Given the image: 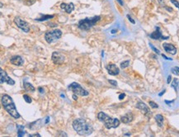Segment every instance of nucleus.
Instances as JSON below:
<instances>
[{"instance_id": "nucleus-40", "label": "nucleus", "mask_w": 179, "mask_h": 137, "mask_svg": "<svg viewBox=\"0 0 179 137\" xmlns=\"http://www.w3.org/2000/svg\"><path fill=\"white\" fill-rule=\"evenodd\" d=\"M175 102V100H172V101H170V102H169V101H167V100L165 101V102L167 103V104H169V103H171V102Z\"/></svg>"}, {"instance_id": "nucleus-31", "label": "nucleus", "mask_w": 179, "mask_h": 137, "mask_svg": "<svg viewBox=\"0 0 179 137\" xmlns=\"http://www.w3.org/2000/svg\"><path fill=\"white\" fill-rule=\"evenodd\" d=\"M126 17H127V18H128V20L130 21V22H131L132 23V24H135V22H134V20L133 18H132V17H131V16H130L129 14H127V15H126Z\"/></svg>"}, {"instance_id": "nucleus-30", "label": "nucleus", "mask_w": 179, "mask_h": 137, "mask_svg": "<svg viewBox=\"0 0 179 137\" xmlns=\"http://www.w3.org/2000/svg\"><path fill=\"white\" fill-rule=\"evenodd\" d=\"M108 82L110 83L111 85H113V86H117V82L116 81V80H112V79H109Z\"/></svg>"}, {"instance_id": "nucleus-18", "label": "nucleus", "mask_w": 179, "mask_h": 137, "mask_svg": "<svg viewBox=\"0 0 179 137\" xmlns=\"http://www.w3.org/2000/svg\"><path fill=\"white\" fill-rule=\"evenodd\" d=\"M23 88H24L25 91L28 92H34L36 91L35 87L32 84H31L30 83H24L23 84Z\"/></svg>"}, {"instance_id": "nucleus-16", "label": "nucleus", "mask_w": 179, "mask_h": 137, "mask_svg": "<svg viewBox=\"0 0 179 137\" xmlns=\"http://www.w3.org/2000/svg\"><path fill=\"white\" fill-rule=\"evenodd\" d=\"M134 120V115L132 112H128L121 117V121L124 124H129Z\"/></svg>"}, {"instance_id": "nucleus-5", "label": "nucleus", "mask_w": 179, "mask_h": 137, "mask_svg": "<svg viewBox=\"0 0 179 137\" xmlns=\"http://www.w3.org/2000/svg\"><path fill=\"white\" fill-rule=\"evenodd\" d=\"M62 31L59 29H54L50 31H47L45 33V40L47 43L51 44L60 39L62 36Z\"/></svg>"}, {"instance_id": "nucleus-14", "label": "nucleus", "mask_w": 179, "mask_h": 137, "mask_svg": "<svg viewBox=\"0 0 179 137\" xmlns=\"http://www.w3.org/2000/svg\"><path fill=\"white\" fill-rule=\"evenodd\" d=\"M10 62H11V64H12L13 65L22 66V64H24V59L20 55H13L10 58Z\"/></svg>"}, {"instance_id": "nucleus-23", "label": "nucleus", "mask_w": 179, "mask_h": 137, "mask_svg": "<svg viewBox=\"0 0 179 137\" xmlns=\"http://www.w3.org/2000/svg\"><path fill=\"white\" fill-rule=\"evenodd\" d=\"M23 99L25 100V102H27V103H32V97H31L30 96H28L27 94H23Z\"/></svg>"}, {"instance_id": "nucleus-21", "label": "nucleus", "mask_w": 179, "mask_h": 137, "mask_svg": "<svg viewBox=\"0 0 179 137\" xmlns=\"http://www.w3.org/2000/svg\"><path fill=\"white\" fill-rule=\"evenodd\" d=\"M54 17V15H43V16H41V17L40 18H36L35 21H37V22H45L46 20H50V19H52Z\"/></svg>"}, {"instance_id": "nucleus-10", "label": "nucleus", "mask_w": 179, "mask_h": 137, "mask_svg": "<svg viewBox=\"0 0 179 137\" xmlns=\"http://www.w3.org/2000/svg\"><path fill=\"white\" fill-rule=\"evenodd\" d=\"M0 79H1V84H4V83H7V84L9 85H14L15 84V81L13 79H12L10 77L7 75V74L6 73V71H4L3 69H0Z\"/></svg>"}, {"instance_id": "nucleus-42", "label": "nucleus", "mask_w": 179, "mask_h": 137, "mask_svg": "<svg viewBox=\"0 0 179 137\" xmlns=\"http://www.w3.org/2000/svg\"><path fill=\"white\" fill-rule=\"evenodd\" d=\"M116 32H117V30H116V29H113V30H111V33H112V34H114V33H116Z\"/></svg>"}, {"instance_id": "nucleus-41", "label": "nucleus", "mask_w": 179, "mask_h": 137, "mask_svg": "<svg viewBox=\"0 0 179 137\" xmlns=\"http://www.w3.org/2000/svg\"><path fill=\"white\" fill-rule=\"evenodd\" d=\"M166 92V90L164 89V90H163V91H162V92H160V93L159 94V96H162V95H163V93H164V92Z\"/></svg>"}, {"instance_id": "nucleus-9", "label": "nucleus", "mask_w": 179, "mask_h": 137, "mask_svg": "<svg viewBox=\"0 0 179 137\" xmlns=\"http://www.w3.org/2000/svg\"><path fill=\"white\" fill-rule=\"evenodd\" d=\"M149 37L153 40H168V39H169V37H164V36H163L159 27H155V31L149 35Z\"/></svg>"}, {"instance_id": "nucleus-44", "label": "nucleus", "mask_w": 179, "mask_h": 137, "mask_svg": "<svg viewBox=\"0 0 179 137\" xmlns=\"http://www.w3.org/2000/svg\"><path fill=\"white\" fill-rule=\"evenodd\" d=\"M125 136H131V133H126L125 134Z\"/></svg>"}, {"instance_id": "nucleus-20", "label": "nucleus", "mask_w": 179, "mask_h": 137, "mask_svg": "<svg viewBox=\"0 0 179 137\" xmlns=\"http://www.w3.org/2000/svg\"><path fill=\"white\" fill-rule=\"evenodd\" d=\"M17 136H19V137H22V136H24L25 134H26L24 126L17 125Z\"/></svg>"}, {"instance_id": "nucleus-22", "label": "nucleus", "mask_w": 179, "mask_h": 137, "mask_svg": "<svg viewBox=\"0 0 179 137\" xmlns=\"http://www.w3.org/2000/svg\"><path fill=\"white\" fill-rule=\"evenodd\" d=\"M178 84H179V80H178V79H176V78H175L173 80L172 84H171V87H173V89H175V91H177Z\"/></svg>"}, {"instance_id": "nucleus-12", "label": "nucleus", "mask_w": 179, "mask_h": 137, "mask_svg": "<svg viewBox=\"0 0 179 137\" xmlns=\"http://www.w3.org/2000/svg\"><path fill=\"white\" fill-rule=\"evenodd\" d=\"M106 69H107V73L110 74V75L116 76V75H118V74H120V69H119L115 64L110 63V64L107 65Z\"/></svg>"}, {"instance_id": "nucleus-26", "label": "nucleus", "mask_w": 179, "mask_h": 137, "mask_svg": "<svg viewBox=\"0 0 179 137\" xmlns=\"http://www.w3.org/2000/svg\"><path fill=\"white\" fill-rule=\"evenodd\" d=\"M36 2V0H24V4L27 5V6H32Z\"/></svg>"}, {"instance_id": "nucleus-4", "label": "nucleus", "mask_w": 179, "mask_h": 137, "mask_svg": "<svg viewBox=\"0 0 179 137\" xmlns=\"http://www.w3.org/2000/svg\"><path fill=\"white\" fill-rule=\"evenodd\" d=\"M100 19V16H94L92 17H87V18L82 19L78 23V27L82 31H89L90 28L95 26V24H97V22H99Z\"/></svg>"}, {"instance_id": "nucleus-19", "label": "nucleus", "mask_w": 179, "mask_h": 137, "mask_svg": "<svg viewBox=\"0 0 179 137\" xmlns=\"http://www.w3.org/2000/svg\"><path fill=\"white\" fill-rule=\"evenodd\" d=\"M155 121H156V123L159 127H163V121H164V118L161 115V114H157L155 115Z\"/></svg>"}, {"instance_id": "nucleus-28", "label": "nucleus", "mask_w": 179, "mask_h": 137, "mask_svg": "<svg viewBox=\"0 0 179 137\" xmlns=\"http://www.w3.org/2000/svg\"><path fill=\"white\" fill-rule=\"evenodd\" d=\"M149 46H150V47H151V49H152V50H154V52H155V53H156V54H158V55H159V54H160V51H159V50H158V49H157V48H155V47H154V46H153V45H152V44H151V43H149Z\"/></svg>"}, {"instance_id": "nucleus-32", "label": "nucleus", "mask_w": 179, "mask_h": 137, "mask_svg": "<svg viewBox=\"0 0 179 137\" xmlns=\"http://www.w3.org/2000/svg\"><path fill=\"white\" fill-rule=\"evenodd\" d=\"M126 97V94L125 93H121L120 95H119V100H122L124 99Z\"/></svg>"}, {"instance_id": "nucleus-24", "label": "nucleus", "mask_w": 179, "mask_h": 137, "mask_svg": "<svg viewBox=\"0 0 179 137\" xmlns=\"http://www.w3.org/2000/svg\"><path fill=\"white\" fill-rule=\"evenodd\" d=\"M171 72H172V74H175V75L179 76V67L178 66L173 67V68L171 69Z\"/></svg>"}, {"instance_id": "nucleus-1", "label": "nucleus", "mask_w": 179, "mask_h": 137, "mask_svg": "<svg viewBox=\"0 0 179 137\" xmlns=\"http://www.w3.org/2000/svg\"><path fill=\"white\" fill-rule=\"evenodd\" d=\"M73 128L79 136H88L93 132V127L90 123L86 121L84 119L77 118L72 123Z\"/></svg>"}, {"instance_id": "nucleus-29", "label": "nucleus", "mask_w": 179, "mask_h": 137, "mask_svg": "<svg viewBox=\"0 0 179 137\" xmlns=\"http://www.w3.org/2000/svg\"><path fill=\"white\" fill-rule=\"evenodd\" d=\"M171 2H172L176 7H178L179 10V2L178 1H177V0H171Z\"/></svg>"}, {"instance_id": "nucleus-36", "label": "nucleus", "mask_w": 179, "mask_h": 137, "mask_svg": "<svg viewBox=\"0 0 179 137\" xmlns=\"http://www.w3.org/2000/svg\"><path fill=\"white\" fill-rule=\"evenodd\" d=\"M162 56H163V59H168V60H172V58H168V57H167V56H166L165 55H163V54H162Z\"/></svg>"}, {"instance_id": "nucleus-2", "label": "nucleus", "mask_w": 179, "mask_h": 137, "mask_svg": "<svg viewBox=\"0 0 179 137\" xmlns=\"http://www.w3.org/2000/svg\"><path fill=\"white\" fill-rule=\"evenodd\" d=\"M1 102L2 107L6 110V112L8 114L15 119L20 118V114L18 113L15 103L12 100V98L7 94H2L1 97Z\"/></svg>"}, {"instance_id": "nucleus-39", "label": "nucleus", "mask_w": 179, "mask_h": 137, "mask_svg": "<svg viewBox=\"0 0 179 137\" xmlns=\"http://www.w3.org/2000/svg\"><path fill=\"white\" fill-rule=\"evenodd\" d=\"M78 95L77 94H75V93H74V94H73V98H74V100H77L78 99Z\"/></svg>"}, {"instance_id": "nucleus-15", "label": "nucleus", "mask_w": 179, "mask_h": 137, "mask_svg": "<svg viewBox=\"0 0 179 137\" xmlns=\"http://www.w3.org/2000/svg\"><path fill=\"white\" fill-rule=\"evenodd\" d=\"M60 8L64 9L67 13L70 14L71 12L74 11V4L73 2H69V3H65V2H62L60 4Z\"/></svg>"}, {"instance_id": "nucleus-13", "label": "nucleus", "mask_w": 179, "mask_h": 137, "mask_svg": "<svg viewBox=\"0 0 179 137\" xmlns=\"http://www.w3.org/2000/svg\"><path fill=\"white\" fill-rule=\"evenodd\" d=\"M163 48L164 49V50L166 51V52L170 54V55H176L178 52L177 48H176L173 44H170V43H163Z\"/></svg>"}, {"instance_id": "nucleus-25", "label": "nucleus", "mask_w": 179, "mask_h": 137, "mask_svg": "<svg viewBox=\"0 0 179 137\" xmlns=\"http://www.w3.org/2000/svg\"><path fill=\"white\" fill-rule=\"evenodd\" d=\"M130 60H125V61H123V62H121V69H126L127 68L129 65H130Z\"/></svg>"}, {"instance_id": "nucleus-43", "label": "nucleus", "mask_w": 179, "mask_h": 137, "mask_svg": "<svg viewBox=\"0 0 179 137\" xmlns=\"http://www.w3.org/2000/svg\"><path fill=\"white\" fill-rule=\"evenodd\" d=\"M48 122H49V117H46V121H45V124H48Z\"/></svg>"}, {"instance_id": "nucleus-35", "label": "nucleus", "mask_w": 179, "mask_h": 137, "mask_svg": "<svg viewBox=\"0 0 179 137\" xmlns=\"http://www.w3.org/2000/svg\"><path fill=\"white\" fill-rule=\"evenodd\" d=\"M49 26L51 27H57L58 26V24H55V23H54V22H50V23H48Z\"/></svg>"}, {"instance_id": "nucleus-7", "label": "nucleus", "mask_w": 179, "mask_h": 137, "mask_svg": "<svg viewBox=\"0 0 179 137\" xmlns=\"http://www.w3.org/2000/svg\"><path fill=\"white\" fill-rule=\"evenodd\" d=\"M13 22L15 24H16L17 27L18 28H20L22 32H24L26 33H28L30 32V25L27 21L23 20L22 18H21L20 17H14Z\"/></svg>"}, {"instance_id": "nucleus-37", "label": "nucleus", "mask_w": 179, "mask_h": 137, "mask_svg": "<svg viewBox=\"0 0 179 137\" xmlns=\"http://www.w3.org/2000/svg\"><path fill=\"white\" fill-rule=\"evenodd\" d=\"M116 2H118V3L121 5V6H123L124 5V2L122 0H116Z\"/></svg>"}, {"instance_id": "nucleus-38", "label": "nucleus", "mask_w": 179, "mask_h": 137, "mask_svg": "<svg viewBox=\"0 0 179 137\" xmlns=\"http://www.w3.org/2000/svg\"><path fill=\"white\" fill-rule=\"evenodd\" d=\"M29 136H39V137H41V135L38 133H35V134H32V135H29Z\"/></svg>"}, {"instance_id": "nucleus-33", "label": "nucleus", "mask_w": 179, "mask_h": 137, "mask_svg": "<svg viewBox=\"0 0 179 137\" xmlns=\"http://www.w3.org/2000/svg\"><path fill=\"white\" fill-rule=\"evenodd\" d=\"M38 91H39V92H40V93H44V89L42 87H39L38 88Z\"/></svg>"}, {"instance_id": "nucleus-11", "label": "nucleus", "mask_w": 179, "mask_h": 137, "mask_svg": "<svg viewBox=\"0 0 179 137\" xmlns=\"http://www.w3.org/2000/svg\"><path fill=\"white\" fill-rule=\"evenodd\" d=\"M136 108H138V109L140 111V112L143 113L144 115H145L146 117H149V115H151L152 113L150 112V110H149V107L145 104V103H144L143 102H138L136 103Z\"/></svg>"}, {"instance_id": "nucleus-3", "label": "nucleus", "mask_w": 179, "mask_h": 137, "mask_svg": "<svg viewBox=\"0 0 179 137\" xmlns=\"http://www.w3.org/2000/svg\"><path fill=\"white\" fill-rule=\"evenodd\" d=\"M97 119L104 124L107 129L117 128L121 124V121L117 118H111L105 112H100L97 113Z\"/></svg>"}, {"instance_id": "nucleus-27", "label": "nucleus", "mask_w": 179, "mask_h": 137, "mask_svg": "<svg viewBox=\"0 0 179 137\" xmlns=\"http://www.w3.org/2000/svg\"><path fill=\"white\" fill-rule=\"evenodd\" d=\"M149 106L151 107V108H159V105L157 103H155L154 101H149Z\"/></svg>"}, {"instance_id": "nucleus-34", "label": "nucleus", "mask_w": 179, "mask_h": 137, "mask_svg": "<svg viewBox=\"0 0 179 137\" xmlns=\"http://www.w3.org/2000/svg\"><path fill=\"white\" fill-rule=\"evenodd\" d=\"M171 81H172V76L168 75V79H167V83H168V84H169L170 83H171Z\"/></svg>"}, {"instance_id": "nucleus-6", "label": "nucleus", "mask_w": 179, "mask_h": 137, "mask_svg": "<svg viewBox=\"0 0 179 137\" xmlns=\"http://www.w3.org/2000/svg\"><path fill=\"white\" fill-rule=\"evenodd\" d=\"M68 89H69V90H70L71 92H73V93L77 94L78 96L85 97L89 94V92H88L86 89H84L81 85L76 82H74L69 84Z\"/></svg>"}, {"instance_id": "nucleus-17", "label": "nucleus", "mask_w": 179, "mask_h": 137, "mask_svg": "<svg viewBox=\"0 0 179 137\" xmlns=\"http://www.w3.org/2000/svg\"><path fill=\"white\" fill-rule=\"evenodd\" d=\"M41 119H38L37 121H33V122H31L28 124V128L31 129V130L32 131H35V130H38L39 128L41 127Z\"/></svg>"}, {"instance_id": "nucleus-8", "label": "nucleus", "mask_w": 179, "mask_h": 137, "mask_svg": "<svg viewBox=\"0 0 179 137\" xmlns=\"http://www.w3.org/2000/svg\"><path fill=\"white\" fill-rule=\"evenodd\" d=\"M51 59L54 64H62L65 60V57L62 53L59 51H54L51 55Z\"/></svg>"}]
</instances>
